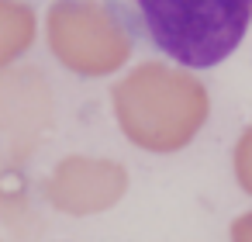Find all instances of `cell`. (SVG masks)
Masks as SVG:
<instances>
[{
  "mask_svg": "<svg viewBox=\"0 0 252 242\" xmlns=\"http://www.w3.org/2000/svg\"><path fill=\"white\" fill-rule=\"evenodd\" d=\"M145 35L173 63L211 69L224 63L252 25V0H131Z\"/></svg>",
  "mask_w": 252,
  "mask_h": 242,
  "instance_id": "1",
  "label": "cell"
},
{
  "mask_svg": "<svg viewBox=\"0 0 252 242\" xmlns=\"http://www.w3.org/2000/svg\"><path fill=\"white\" fill-rule=\"evenodd\" d=\"M125 190V173L104 163H66L52 180V201L63 211L87 214L114 204Z\"/></svg>",
  "mask_w": 252,
  "mask_h": 242,
  "instance_id": "2",
  "label": "cell"
},
{
  "mask_svg": "<svg viewBox=\"0 0 252 242\" xmlns=\"http://www.w3.org/2000/svg\"><path fill=\"white\" fill-rule=\"evenodd\" d=\"M0 14H4V52H0V63H7L14 56H21V49L32 42V32H35V21H32V11L14 4V0H0Z\"/></svg>",
  "mask_w": 252,
  "mask_h": 242,
  "instance_id": "3",
  "label": "cell"
}]
</instances>
